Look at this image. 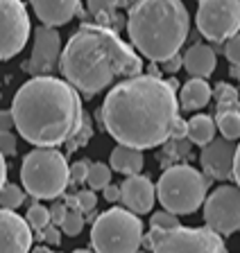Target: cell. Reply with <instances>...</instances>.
<instances>
[{
	"instance_id": "cell-1",
	"label": "cell",
	"mask_w": 240,
	"mask_h": 253,
	"mask_svg": "<svg viewBox=\"0 0 240 253\" xmlns=\"http://www.w3.org/2000/svg\"><path fill=\"white\" fill-rule=\"evenodd\" d=\"M175 86L156 75H136L118 82L97 109V120L118 145L159 147L172 138L179 118Z\"/></svg>"
},
{
	"instance_id": "cell-2",
	"label": "cell",
	"mask_w": 240,
	"mask_h": 253,
	"mask_svg": "<svg viewBox=\"0 0 240 253\" xmlns=\"http://www.w3.org/2000/svg\"><path fill=\"white\" fill-rule=\"evenodd\" d=\"M11 113L18 133L34 147L68 145L86 122L80 90L52 75L27 79L14 95Z\"/></svg>"
},
{
	"instance_id": "cell-3",
	"label": "cell",
	"mask_w": 240,
	"mask_h": 253,
	"mask_svg": "<svg viewBox=\"0 0 240 253\" xmlns=\"http://www.w3.org/2000/svg\"><path fill=\"white\" fill-rule=\"evenodd\" d=\"M107 25L84 23L66 41L59 70L86 100L109 88L116 79L143 73V59Z\"/></svg>"
},
{
	"instance_id": "cell-4",
	"label": "cell",
	"mask_w": 240,
	"mask_h": 253,
	"mask_svg": "<svg viewBox=\"0 0 240 253\" xmlns=\"http://www.w3.org/2000/svg\"><path fill=\"white\" fill-rule=\"evenodd\" d=\"M188 30L191 16L182 0H134L129 7V41L152 63L179 54Z\"/></svg>"
},
{
	"instance_id": "cell-5",
	"label": "cell",
	"mask_w": 240,
	"mask_h": 253,
	"mask_svg": "<svg viewBox=\"0 0 240 253\" xmlns=\"http://www.w3.org/2000/svg\"><path fill=\"white\" fill-rule=\"evenodd\" d=\"M21 181L32 199H57L70 185V165L59 149L37 147L23 158Z\"/></svg>"
},
{
	"instance_id": "cell-6",
	"label": "cell",
	"mask_w": 240,
	"mask_h": 253,
	"mask_svg": "<svg viewBox=\"0 0 240 253\" xmlns=\"http://www.w3.org/2000/svg\"><path fill=\"white\" fill-rule=\"evenodd\" d=\"M208 179L191 165H172L156 183V199L170 212L191 215L206 201Z\"/></svg>"
},
{
	"instance_id": "cell-7",
	"label": "cell",
	"mask_w": 240,
	"mask_h": 253,
	"mask_svg": "<svg viewBox=\"0 0 240 253\" xmlns=\"http://www.w3.org/2000/svg\"><path fill=\"white\" fill-rule=\"evenodd\" d=\"M143 242V221L129 208H109L96 217L91 247L96 253H136Z\"/></svg>"
},
{
	"instance_id": "cell-8",
	"label": "cell",
	"mask_w": 240,
	"mask_h": 253,
	"mask_svg": "<svg viewBox=\"0 0 240 253\" xmlns=\"http://www.w3.org/2000/svg\"><path fill=\"white\" fill-rule=\"evenodd\" d=\"M147 247L149 253H227L222 235L208 226L152 228Z\"/></svg>"
},
{
	"instance_id": "cell-9",
	"label": "cell",
	"mask_w": 240,
	"mask_h": 253,
	"mask_svg": "<svg viewBox=\"0 0 240 253\" xmlns=\"http://www.w3.org/2000/svg\"><path fill=\"white\" fill-rule=\"evenodd\" d=\"M197 30L213 43H227L240 32V0H199Z\"/></svg>"
},
{
	"instance_id": "cell-10",
	"label": "cell",
	"mask_w": 240,
	"mask_h": 253,
	"mask_svg": "<svg viewBox=\"0 0 240 253\" xmlns=\"http://www.w3.org/2000/svg\"><path fill=\"white\" fill-rule=\"evenodd\" d=\"M30 41V14L23 0H0V61L23 52Z\"/></svg>"
},
{
	"instance_id": "cell-11",
	"label": "cell",
	"mask_w": 240,
	"mask_h": 253,
	"mask_svg": "<svg viewBox=\"0 0 240 253\" xmlns=\"http://www.w3.org/2000/svg\"><path fill=\"white\" fill-rule=\"evenodd\" d=\"M204 221L220 235H231L240 228V188L220 185L204 201Z\"/></svg>"
},
{
	"instance_id": "cell-12",
	"label": "cell",
	"mask_w": 240,
	"mask_h": 253,
	"mask_svg": "<svg viewBox=\"0 0 240 253\" xmlns=\"http://www.w3.org/2000/svg\"><path fill=\"white\" fill-rule=\"evenodd\" d=\"M61 34L50 25H39L34 30L32 54L23 63V70L30 75H50L59 68L61 61Z\"/></svg>"
},
{
	"instance_id": "cell-13",
	"label": "cell",
	"mask_w": 240,
	"mask_h": 253,
	"mask_svg": "<svg viewBox=\"0 0 240 253\" xmlns=\"http://www.w3.org/2000/svg\"><path fill=\"white\" fill-rule=\"evenodd\" d=\"M32 240L30 221L0 206V253H30Z\"/></svg>"
},
{
	"instance_id": "cell-14",
	"label": "cell",
	"mask_w": 240,
	"mask_h": 253,
	"mask_svg": "<svg viewBox=\"0 0 240 253\" xmlns=\"http://www.w3.org/2000/svg\"><path fill=\"white\" fill-rule=\"evenodd\" d=\"M236 147L234 140L229 138H213V140L204 145L199 154V163L206 176L218 181H227L234 176V161H236Z\"/></svg>"
},
{
	"instance_id": "cell-15",
	"label": "cell",
	"mask_w": 240,
	"mask_h": 253,
	"mask_svg": "<svg viewBox=\"0 0 240 253\" xmlns=\"http://www.w3.org/2000/svg\"><path fill=\"white\" fill-rule=\"evenodd\" d=\"M120 190H123L120 201H123L132 212L145 215V212L152 211V206H154V201H156V188L147 176H143V174H132V176H127V179L123 181Z\"/></svg>"
},
{
	"instance_id": "cell-16",
	"label": "cell",
	"mask_w": 240,
	"mask_h": 253,
	"mask_svg": "<svg viewBox=\"0 0 240 253\" xmlns=\"http://www.w3.org/2000/svg\"><path fill=\"white\" fill-rule=\"evenodd\" d=\"M30 5L39 21L50 27L66 25L80 11V0H30Z\"/></svg>"
},
{
	"instance_id": "cell-17",
	"label": "cell",
	"mask_w": 240,
	"mask_h": 253,
	"mask_svg": "<svg viewBox=\"0 0 240 253\" xmlns=\"http://www.w3.org/2000/svg\"><path fill=\"white\" fill-rule=\"evenodd\" d=\"M218 66V59H215V52L213 47L206 45V43H195L186 50L184 54V68L191 77H211Z\"/></svg>"
},
{
	"instance_id": "cell-18",
	"label": "cell",
	"mask_w": 240,
	"mask_h": 253,
	"mask_svg": "<svg viewBox=\"0 0 240 253\" xmlns=\"http://www.w3.org/2000/svg\"><path fill=\"white\" fill-rule=\"evenodd\" d=\"M213 90L208 86L206 79L202 77H191L179 90V104L184 111H199L211 102Z\"/></svg>"
},
{
	"instance_id": "cell-19",
	"label": "cell",
	"mask_w": 240,
	"mask_h": 253,
	"mask_svg": "<svg viewBox=\"0 0 240 253\" xmlns=\"http://www.w3.org/2000/svg\"><path fill=\"white\" fill-rule=\"evenodd\" d=\"M109 163L111 169L125 174V176H132V174H141L143 169V149L129 147V145H118L116 149L109 156Z\"/></svg>"
},
{
	"instance_id": "cell-20",
	"label": "cell",
	"mask_w": 240,
	"mask_h": 253,
	"mask_svg": "<svg viewBox=\"0 0 240 253\" xmlns=\"http://www.w3.org/2000/svg\"><path fill=\"white\" fill-rule=\"evenodd\" d=\"M215 129H218V122L213 118L197 113V116H192L188 120V140L204 147L215 138Z\"/></svg>"
},
{
	"instance_id": "cell-21",
	"label": "cell",
	"mask_w": 240,
	"mask_h": 253,
	"mask_svg": "<svg viewBox=\"0 0 240 253\" xmlns=\"http://www.w3.org/2000/svg\"><path fill=\"white\" fill-rule=\"evenodd\" d=\"M218 129L224 138L229 140H240V111L238 109H227V111H218Z\"/></svg>"
},
{
	"instance_id": "cell-22",
	"label": "cell",
	"mask_w": 240,
	"mask_h": 253,
	"mask_svg": "<svg viewBox=\"0 0 240 253\" xmlns=\"http://www.w3.org/2000/svg\"><path fill=\"white\" fill-rule=\"evenodd\" d=\"M213 97L218 100V111H227V109H238L240 106V95L234 86L229 84H218L213 90Z\"/></svg>"
},
{
	"instance_id": "cell-23",
	"label": "cell",
	"mask_w": 240,
	"mask_h": 253,
	"mask_svg": "<svg viewBox=\"0 0 240 253\" xmlns=\"http://www.w3.org/2000/svg\"><path fill=\"white\" fill-rule=\"evenodd\" d=\"M25 219L30 221V226H32L34 231H43V228L48 226V224H52L50 211H48V208H46L43 204H39V199H34V204L27 208Z\"/></svg>"
},
{
	"instance_id": "cell-24",
	"label": "cell",
	"mask_w": 240,
	"mask_h": 253,
	"mask_svg": "<svg viewBox=\"0 0 240 253\" xmlns=\"http://www.w3.org/2000/svg\"><path fill=\"white\" fill-rule=\"evenodd\" d=\"M86 183L91 185V190H104L109 183H111V165L91 163V169H89V179H86Z\"/></svg>"
},
{
	"instance_id": "cell-25",
	"label": "cell",
	"mask_w": 240,
	"mask_h": 253,
	"mask_svg": "<svg viewBox=\"0 0 240 253\" xmlns=\"http://www.w3.org/2000/svg\"><path fill=\"white\" fill-rule=\"evenodd\" d=\"M25 201V190L18 188L14 183H5L2 190H0V206L2 208H11V211H16L18 206H23Z\"/></svg>"
},
{
	"instance_id": "cell-26",
	"label": "cell",
	"mask_w": 240,
	"mask_h": 253,
	"mask_svg": "<svg viewBox=\"0 0 240 253\" xmlns=\"http://www.w3.org/2000/svg\"><path fill=\"white\" fill-rule=\"evenodd\" d=\"M66 206L68 208H80L82 212H93L97 206V197H96V190H82V192H77V195L73 197H66Z\"/></svg>"
},
{
	"instance_id": "cell-27",
	"label": "cell",
	"mask_w": 240,
	"mask_h": 253,
	"mask_svg": "<svg viewBox=\"0 0 240 253\" xmlns=\"http://www.w3.org/2000/svg\"><path fill=\"white\" fill-rule=\"evenodd\" d=\"M84 221H86V217L80 208H68L66 219H64V224H61V231L68 237H77L82 233V228H84Z\"/></svg>"
},
{
	"instance_id": "cell-28",
	"label": "cell",
	"mask_w": 240,
	"mask_h": 253,
	"mask_svg": "<svg viewBox=\"0 0 240 253\" xmlns=\"http://www.w3.org/2000/svg\"><path fill=\"white\" fill-rule=\"evenodd\" d=\"M149 226L152 228H177L182 226L179 224V217H177V212H170V211H156L154 215L149 217Z\"/></svg>"
},
{
	"instance_id": "cell-29",
	"label": "cell",
	"mask_w": 240,
	"mask_h": 253,
	"mask_svg": "<svg viewBox=\"0 0 240 253\" xmlns=\"http://www.w3.org/2000/svg\"><path fill=\"white\" fill-rule=\"evenodd\" d=\"M86 5H89V11L102 21V18L113 16V11L118 7V0H86Z\"/></svg>"
},
{
	"instance_id": "cell-30",
	"label": "cell",
	"mask_w": 240,
	"mask_h": 253,
	"mask_svg": "<svg viewBox=\"0 0 240 253\" xmlns=\"http://www.w3.org/2000/svg\"><path fill=\"white\" fill-rule=\"evenodd\" d=\"M224 57H227V61L231 66H238L240 68V32L224 43Z\"/></svg>"
},
{
	"instance_id": "cell-31",
	"label": "cell",
	"mask_w": 240,
	"mask_h": 253,
	"mask_svg": "<svg viewBox=\"0 0 240 253\" xmlns=\"http://www.w3.org/2000/svg\"><path fill=\"white\" fill-rule=\"evenodd\" d=\"M89 169H91V161H75L70 165V183H84L89 179Z\"/></svg>"
},
{
	"instance_id": "cell-32",
	"label": "cell",
	"mask_w": 240,
	"mask_h": 253,
	"mask_svg": "<svg viewBox=\"0 0 240 253\" xmlns=\"http://www.w3.org/2000/svg\"><path fill=\"white\" fill-rule=\"evenodd\" d=\"M0 152L5 156H16V136L11 131H0Z\"/></svg>"
},
{
	"instance_id": "cell-33",
	"label": "cell",
	"mask_w": 240,
	"mask_h": 253,
	"mask_svg": "<svg viewBox=\"0 0 240 253\" xmlns=\"http://www.w3.org/2000/svg\"><path fill=\"white\" fill-rule=\"evenodd\" d=\"M89 138H91V125H89V118H86V122H84V126L80 129V133L68 142V152H75L77 147H82L84 142H89Z\"/></svg>"
},
{
	"instance_id": "cell-34",
	"label": "cell",
	"mask_w": 240,
	"mask_h": 253,
	"mask_svg": "<svg viewBox=\"0 0 240 253\" xmlns=\"http://www.w3.org/2000/svg\"><path fill=\"white\" fill-rule=\"evenodd\" d=\"M39 237H41L43 242L52 244V247H57V244L61 242V237H59V228L54 226V224H48L43 231H39Z\"/></svg>"
},
{
	"instance_id": "cell-35",
	"label": "cell",
	"mask_w": 240,
	"mask_h": 253,
	"mask_svg": "<svg viewBox=\"0 0 240 253\" xmlns=\"http://www.w3.org/2000/svg\"><path fill=\"white\" fill-rule=\"evenodd\" d=\"M66 212H68V206H64V204H54L52 208H50V217H52L54 226H61V224H64Z\"/></svg>"
},
{
	"instance_id": "cell-36",
	"label": "cell",
	"mask_w": 240,
	"mask_h": 253,
	"mask_svg": "<svg viewBox=\"0 0 240 253\" xmlns=\"http://www.w3.org/2000/svg\"><path fill=\"white\" fill-rule=\"evenodd\" d=\"M161 66H163V73L175 75L177 70H179V68L184 66V57H182V54H175V57L166 59V61H161Z\"/></svg>"
},
{
	"instance_id": "cell-37",
	"label": "cell",
	"mask_w": 240,
	"mask_h": 253,
	"mask_svg": "<svg viewBox=\"0 0 240 253\" xmlns=\"http://www.w3.org/2000/svg\"><path fill=\"white\" fill-rule=\"evenodd\" d=\"M16 126V120H14V113L9 111H0V131H11Z\"/></svg>"
},
{
	"instance_id": "cell-38",
	"label": "cell",
	"mask_w": 240,
	"mask_h": 253,
	"mask_svg": "<svg viewBox=\"0 0 240 253\" xmlns=\"http://www.w3.org/2000/svg\"><path fill=\"white\" fill-rule=\"evenodd\" d=\"M172 138L179 140V138H188V122L184 118H177L175 126H172Z\"/></svg>"
},
{
	"instance_id": "cell-39",
	"label": "cell",
	"mask_w": 240,
	"mask_h": 253,
	"mask_svg": "<svg viewBox=\"0 0 240 253\" xmlns=\"http://www.w3.org/2000/svg\"><path fill=\"white\" fill-rule=\"evenodd\" d=\"M102 195H104V199L109 201V204H113V201H118L120 197H123V190H120V185H113V183H109L107 188L102 190Z\"/></svg>"
},
{
	"instance_id": "cell-40",
	"label": "cell",
	"mask_w": 240,
	"mask_h": 253,
	"mask_svg": "<svg viewBox=\"0 0 240 253\" xmlns=\"http://www.w3.org/2000/svg\"><path fill=\"white\" fill-rule=\"evenodd\" d=\"M234 181L236 185L240 188V142H238V147H236V161H234Z\"/></svg>"
},
{
	"instance_id": "cell-41",
	"label": "cell",
	"mask_w": 240,
	"mask_h": 253,
	"mask_svg": "<svg viewBox=\"0 0 240 253\" xmlns=\"http://www.w3.org/2000/svg\"><path fill=\"white\" fill-rule=\"evenodd\" d=\"M7 183V163H5V154L0 152V190Z\"/></svg>"
},
{
	"instance_id": "cell-42",
	"label": "cell",
	"mask_w": 240,
	"mask_h": 253,
	"mask_svg": "<svg viewBox=\"0 0 240 253\" xmlns=\"http://www.w3.org/2000/svg\"><path fill=\"white\" fill-rule=\"evenodd\" d=\"M32 253H52V251H50V249H46V247H39V249H34Z\"/></svg>"
},
{
	"instance_id": "cell-43",
	"label": "cell",
	"mask_w": 240,
	"mask_h": 253,
	"mask_svg": "<svg viewBox=\"0 0 240 253\" xmlns=\"http://www.w3.org/2000/svg\"><path fill=\"white\" fill-rule=\"evenodd\" d=\"M73 253H96V251H89V249H75Z\"/></svg>"
},
{
	"instance_id": "cell-44",
	"label": "cell",
	"mask_w": 240,
	"mask_h": 253,
	"mask_svg": "<svg viewBox=\"0 0 240 253\" xmlns=\"http://www.w3.org/2000/svg\"><path fill=\"white\" fill-rule=\"evenodd\" d=\"M136 253H141V251H136Z\"/></svg>"
},
{
	"instance_id": "cell-45",
	"label": "cell",
	"mask_w": 240,
	"mask_h": 253,
	"mask_svg": "<svg viewBox=\"0 0 240 253\" xmlns=\"http://www.w3.org/2000/svg\"><path fill=\"white\" fill-rule=\"evenodd\" d=\"M238 111H240V106H238Z\"/></svg>"
}]
</instances>
